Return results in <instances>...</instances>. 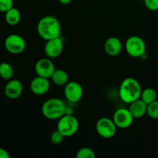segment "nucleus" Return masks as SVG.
Instances as JSON below:
<instances>
[{
	"label": "nucleus",
	"mask_w": 158,
	"mask_h": 158,
	"mask_svg": "<svg viewBox=\"0 0 158 158\" xmlns=\"http://www.w3.org/2000/svg\"><path fill=\"white\" fill-rule=\"evenodd\" d=\"M147 114L152 119H158V100L148 105Z\"/></svg>",
	"instance_id": "obj_20"
},
{
	"label": "nucleus",
	"mask_w": 158,
	"mask_h": 158,
	"mask_svg": "<svg viewBox=\"0 0 158 158\" xmlns=\"http://www.w3.org/2000/svg\"><path fill=\"white\" fill-rule=\"evenodd\" d=\"M14 75L12 66L8 63H0V77L5 80H9Z\"/></svg>",
	"instance_id": "obj_19"
},
{
	"label": "nucleus",
	"mask_w": 158,
	"mask_h": 158,
	"mask_svg": "<svg viewBox=\"0 0 158 158\" xmlns=\"http://www.w3.org/2000/svg\"><path fill=\"white\" fill-rule=\"evenodd\" d=\"M125 49L129 56L134 58H139L146 52V43L138 35L130 36L125 43Z\"/></svg>",
	"instance_id": "obj_5"
},
{
	"label": "nucleus",
	"mask_w": 158,
	"mask_h": 158,
	"mask_svg": "<svg viewBox=\"0 0 158 158\" xmlns=\"http://www.w3.org/2000/svg\"><path fill=\"white\" fill-rule=\"evenodd\" d=\"M77 158H95L96 154L94 151L89 148H82L77 151Z\"/></svg>",
	"instance_id": "obj_21"
},
{
	"label": "nucleus",
	"mask_w": 158,
	"mask_h": 158,
	"mask_svg": "<svg viewBox=\"0 0 158 158\" xmlns=\"http://www.w3.org/2000/svg\"><path fill=\"white\" fill-rule=\"evenodd\" d=\"M65 138L64 136L56 129V131H53V132L51 134L50 136V140L52 141V143L54 144H59V143H62L63 141V139Z\"/></svg>",
	"instance_id": "obj_22"
},
{
	"label": "nucleus",
	"mask_w": 158,
	"mask_h": 158,
	"mask_svg": "<svg viewBox=\"0 0 158 158\" xmlns=\"http://www.w3.org/2000/svg\"><path fill=\"white\" fill-rule=\"evenodd\" d=\"M13 6V0H0V12L6 13Z\"/></svg>",
	"instance_id": "obj_23"
},
{
	"label": "nucleus",
	"mask_w": 158,
	"mask_h": 158,
	"mask_svg": "<svg viewBox=\"0 0 158 158\" xmlns=\"http://www.w3.org/2000/svg\"><path fill=\"white\" fill-rule=\"evenodd\" d=\"M58 1H59V2L60 3V4L66 6V5L69 4V3L72 2V0H58Z\"/></svg>",
	"instance_id": "obj_26"
},
{
	"label": "nucleus",
	"mask_w": 158,
	"mask_h": 158,
	"mask_svg": "<svg viewBox=\"0 0 158 158\" xmlns=\"http://www.w3.org/2000/svg\"><path fill=\"white\" fill-rule=\"evenodd\" d=\"M50 78L53 83L60 86H65L69 82V75L63 69H55Z\"/></svg>",
	"instance_id": "obj_16"
},
{
	"label": "nucleus",
	"mask_w": 158,
	"mask_h": 158,
	"mask_svg": "<svg viewBox=\"0 0 158 158\" xmlns=\"http://www.w3.org/2000/svg\"><path fill=\"white\" fill-rule=\"evenodd\" d=\"M123 45L120 39L115 36L109 37L104 43V50L108 56H117L121 52Z\"/></svg>",
	"instance_id": "obj_14"
},
{
	"label": "nucleus",
	"mask_w": 158,
	"mask_h": 158,
	"mask_svg": "<svg viewBox=\"0 0 158 158\" xmlns=\"http://www.w3.org/2000/svg\"><path fill=\"white\" fill-rule=\"evenodd\" d=\"M4 46L8 52L17 55L22 53L25 50L26 41L18 34H11L5 40Z\"/></svg>",
	"instance_id": "obj_7"
},
{
	"label": "nucleus",
	"mask_w": 158,
	"mask_h": 158,
	"mask_svg": "<svg viewBox=\"0 0 158 158\" xmlns=\"http://www.w3.org/2000/svg\"><path fill=\"white\" fill-rule=\"evenodd\" d=\"M50 83L48 78L37 76L30 83V89L35 95H43L49 91Z\"/></svg>",
	"instance_id": "obj_12"
},
{
	"label": "nucleus",
	"mask_w": 158,
	"mask_h": 158,
	"mask_svg": "<svg viewBox=\"0 0 158 158\" xmlns=\"http://www.w3.org/2000/svg\"><path fill=\"white\" fill-rule=\"evenodd\" d=\"M144 5L149 10H158V0H144Z\"/></svg>",
	"instance_id": "obj_24"
},
{
	"label": "nucleus",
	"mask_w": 158,
	"mask_h": 158,
	"mask_svg": "<svg viewBox=\"0 0 158 158\" xmlns=\"http://www.w3.org/2000/svg\"><path fill=\"white\" fill-rule=\"evenodd\" d=\"M64 86V96L68 101L77 103L81 100L83 91L82 86L78 82H68Z\"/></svg>",
	"instance_id": "obj_9"
},
{
	"label": "nucleus",
	"mask_w": 158,
	"mask_h": 158,
	"mask_svg": "<svg viewBox=\"0 0 158 158\" xmlns=\"http://www.w3.org/2000/svg\"><path fill=\"white\" fill-rule=\"evenodd\" d=\"M129 110L131 113L134 118L138 119L141 118L143 116L147 114V110H148V104L145 103L143 100L139 98L136 100L135 101L130 103Z\"/></svg>",
	"instance_id": "obj_15"
},
{
	"label": "nucleus",
	"mask_w": 158,
	"mask_h": 158,
	"mask_svg": "<svg viewBox=\"0 0 158 158\" xmlns=\"http://www.w3.org/2000/svg\"><path fill=\"white\" fill-rule=\"evenodd\" d=\"M5 19L9 26H15L20 22L21 13L18 9L12 7L5 13Z\"/></svg>",
	"instance_id": "obj_17"
},
{
	"label": "nucleus",
	"mask_w": 158,
	"mask_h": 158,
	"mask_svg": "<svg viewBox=\"0 0 158 158\" xmlns=\"http://www.w3.org/2000/svg\"><path fill=\"white\" fill-rule=\"evenodd\" d=\"M95 127L98 135L103 138L110 139L115 136L117 127L113 119L102 117L97 120Z\"/></svg>",
	"instance_id": "obj_6"
},
{
	"label": "nucleus",
	"mask_w": 158,
	"mask_h": 158,
	"mask_svg": "<svg viewBox=\"0 0 158 158\" xmlns=\"http://www.w3.org/2000/svg\"><path fill=\"white\" fill-rule=\"evenodd\" d=\"M134 117L129 109L127 108H119L114 114L113 120L115 123L117 128L126 129L130 127L134 121Z\"/></svg>",
	"instance_id": "obj_8"
},
{
	"label": "nucleus",
	"mask_w": 158,
	"mask_h": 158,
	"mask_svg": "<svg viewBox=\"0 0 158 158\" xmlns=\"http://www.w3.org/2000/svg\"><path fill=\"white\" fill-rule=\"evenodd\" d=\"M142 88L140 83L133 77H127L121 82L119 88V97L123 103L130 104L140 98Z\"/></svg>",
	"instance_id": "obj_2"
},
{
	"label": "nucleus",
	"mask_w": 158,
	"mask_h": 158,
	"mask_svg": "<svg viewBox=\"0 0 158 158\" xmlns=\"http://www.w3.org/2000/svg\"><path fill=\"white\" fill-rule=\"evenodd\" d=\"M9 157H10V155H9V152H8L6 150L0 148V158H9Z\"/></svg>",
	"instance_id": "obj_25"
},
{
	"label": "nucleus",
	"mask_w": 158,
	"mask_h": 158,
	"mask_svg": "<svg viewBox=\"0 0 158 158\" xmlns=\"http://www.w3.org/2000/svg\"><path fill=\"white\" fill-rule=\"evenodd\" d=\"M36 29L39 35L46 41L60 37L61 34V25L53 15H46L40 19Z\"/></svg>",
	"instance_id": "obj_1"
},
{
	"label": "nucleus",
	"mask_w": 158,
	"mask_h": 158,
	"mask_svg": "<svg viewBox=\"0 0 158 158\" xmlns=\"http://www.w3.org/2000/svg\"><path fill=\"white\" fill-rule=\"evenodd\" d=\"M157 92L153 88H146L144 89H142L140 99L143 100L148 105L152 103V102L155 101L157 100Z\"/></svg>",
	"instance_id": "obj_18"
},
{
	"label": "nucleus",
	"mask_w": 158,
	"mask_h": 158,
	"mask_svg": "<svg viewBox=\"0 0 158 158\" xmlns=\"http://www.w3.org/2000/svg\"><path fill=\"white\" fill-rule=\"evenodd\" d=\"M78 129L79 121L77 117H74L73 114L71 115L65 114L58 120L57 130L65 137L73 136L78 131Z\"/></svg>",
	"instance_id": "obj_4"
},
{
	"label": "nucleus",
	"mask_w": 158,
	"mask_h": 158,
	"mask_svg": "<svg viewBox=\"0 0 158 158\" xmlns=\"http://www.w3.org/2000/svg\"><path fill=\"white\" fill-rule=\"evenodd\" d=\"M67 105L60 98L46 100L42 106V114L49 120H59L65 115Z\"/></svg>",
	"instance_id": "obj_3"
},
{
	"label": "nucleus",
	"mask_w": 158,
	"mask_h": 158,
	"mask_svg": "<svg viewBox=\"0 0 158 158\" xmlns=\"http://www.w3.org/2000/svg\"><path fill=\"white\" fill-rule=\"evenodd\" d=\"M63 50V43L60 37L47 40L44 46V52L48 58L54 59L60 56Z\"/></svg>",
	"instance_id": "obj_11"
},
{
	"label": "nucleus",
	"mask_w": 158,
	"mask_h": 158,
	"mask_svg": "<svg viewBox=\"0 0 158 158\" xmlns=\"http://www.w3.org/2000/svg\"><path fill=\"white\" fill-rule=\"evenodd\" d=\"M55 65L50 58H42L36 62L35 71L37 76L49 79L55 71Z\"/></svg>",
	"instance_id": "obj_10"
},
{
	"label": "nucleus",
	"mask_w": 158,
	"mask_h": 158,
	"mask_svg": "<svg viewBox=\"0 0 158 158\" xmlns=\"http://www.w3.org/2000/svg\"><path fill=\"white\" fill-rule=\"evenodd\" d=\"M23 93V84L16 79H11L5 86V94L11 100L19 98Z\"/></svg>",
	"instance_id": "obj_13"
}]
</instances>
